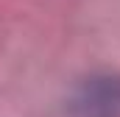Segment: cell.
Segmentation results:
<instances>
[{
    "label": "cell",
    "mask_w": 120,
    "mask_h": 117,
    "mask_svg": "<svg viewBox=\"0 0 120 117\" xmlns=\"http://www.w3.org/2000/svg\"><path fill=\"white\" fill-rule=\"evenodd\" d=\"M67 117H120V75H90L67 98Z\"/></svg>",
    "instance_id": "obj_1"
}]
</instances>
